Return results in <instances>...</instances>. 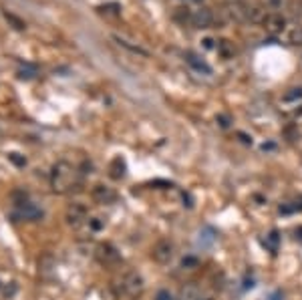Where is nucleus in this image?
<instances>
[{
	"mask_svg": "<svg viewBox=\"0 0 302 300\" xmlns=\"http://www.w3.org/2000/svg\"><path fill=\"white\" fill-rule=\"evenodd\" d=\"M50 184H52V190L58 192V194L73 192V190L79 188V184H81V173H79V169L73 167L71 163L60 161V163H56L54 169H52Z\"/></svg>",
	"mask_w": 302,
	"mask_h": 300,
	"instance_id": "obj_1",
	"label": "nucleus"
},
{
	"mask_svg": "<svg viewBox=\"0 0 302 300\" xmlns=\"http://www.w3.org/2000/svg\"><path fill=\"white\" fill-rule=\"evenodd\" d=\"M264 26V31L272 37H278L284 33V28H286V18L280 14V12H268V16L264 18L262 22Z\"/></svg>",
	"mask_w": 302,
	"mask_h": 300,
	"instance_id": "obj_2",
	"label": "nucleus"
},
{
	"mask_svg": "<svg viewBox=\"0 0 302 300\" xmlns=\"http://www.w3.org/2000/svg\"><path fill=\"white\" fill-rule=\"evenodd\" d=\"M151 258L157 264H169L173 258V244L169 240H159V242L151 248Z\"/></svg>",
	"mask_w": 302,
	"mask_h": 300,
	"instance_id": "obj_3",
	"label": "nucleus"
},
{
	"mask_svg": "<svg viewBox=\"0 0 302 300\" xmlns=\"http://www.w3.org/2000/svg\"><path fill=\"white\" fill-rule=\"evenodd\" d=\"M192 24L196 26V28H209L211 24H214V12H211V8H205V6H201V8H198L194 14H192Z\"/></svg>",
	"mask_w": 302,
	"mask_h": 300,
	"instance_id": "obj_4",
	"label": "nucleus"
},
{
	"mask_svg": "<svg viewBox=\"0 0 302 300\" xmlns=\"http://www.w3.org/2000/svg\"><path fill=\"white\" fill-rule=\"evenodd\" d=\"M121 290L127 294H137L143 290V278L137 272H129L123 280H121Z\"/></svg>",
	"mask_w": 302,
	"mask_h": 300,
	"instance_id": "obj_5",
	"label": "nucleus"
},
{
	"mask_svg": "<svg viewBox=\"0 0 302 300\" xmlns=\"http://www.w3.org/2000/svg\"><path fill=\"white\" fill-rule=\"evenodd\" d=\"M16 216L22 218V220H28V222H35V220L43 218V209H39L37 205L28 203V201H22V203H18V212H16Z\"/></svg>",
	"mask_w": 302,
	"mask_h": 300,
	"instance_id": "obj_6",
	"label": "nucleus"
},
{
	"mask_svg": "<svg viewBox=\"0 0 302 300\" xmlns=\"http://www.w3.org/2000/svg\"><path fill=\"white\" fill-rule=\"evenodd\" d=\"M97 258H99L101 264L113 266V264L119 262V252H117L111 244H101V246H99V252H97Z\"/></svg>",
	"mask_w": 302,
	"mask_h": 300,
	"instance_id": "obj_7",
	"label": "nucleus"
},
{
	"mask_svg": "<svg viewBox=\"0 0 302 300\" xmlns=\"http://www.w3.org/2000/svg\"><path fill=\"white\" fill-rule=\"evenodd\" d=\"M93 200H95L97 203H113V201L117 200V194H115V190H111V188L97 186V188H93Z\"/></svg>",
	"mask_w": 302,
	"mask_h": 300,
	"instance_id": "obj_8",
	"label": "nucleus"
},
{
	"mask_svg": "<svg viewBox=\"0 0 302 300\" xmlns=\"http://www.w3.org/2000/svg\"><path fill=\"white\" fill-rule=\"evenodd\" d=\"M67 218L73 226H79L83 220H87V207L81 205V203H73L69 207V212H67Z\"/></svg>",
	"mask_w": 302,
	"mask_h": 300,
	"instance_id": "obj_9",
	"label": "nucleus"
},
{
	"mask_svg": "<svg viewBox=\"0 0 302 300\" xmlns=\"http://www.w3.org/2000/svg\"><path fill=\"white\" fill-rule=\"evenodd\" d=\"M216 242V230L205 226L203 230H200V238H198V244L203 246V248H209L211 244Z\"/></svg>",
	"mask_w": 302,
	"mask_h": 300,
	"instance_id": "obj_10",
	"label": "nucleus"
},
{
	"mask_svg": "<svg viewBox=\"0 0 302 300\" xmlns=\"http://www.w3.org/2000/svg\"><path fill=\"white\" fill-rule=\"evenodd\" d=\"M268 16L266 8L262 4H254V6H248V20L254 22V24H262L264 18Z\"/></svg>",
	"mask_w": 302,
	"mask_h": 300,
	"instance_id": "obj_11",
	"label": "nucleus"
},
{
	"mask_svg": "<svg viewBox=\"0 0 302 300\" xmlns=\"http://www.w3.org/2000/svg\"><path fill=\"white\" fill-rule=\"evenodd\" d=\"M188 63L198 71V73H203V75H211V67L207 63H203L201 58H198L194 52H188Z\"/></svg>",
	"mask_w": 302,
	"mask_h": 300,
	"instance_id": "obj_12",
	"label": "nucleus"
},
{
	"mask_svg": "<svg viewBox=\"0 0 302 300\" xmlns=\"http://www.w3.org/2000/svg\"><path fill=\"white\" fill-rule=\"evenodd\" d=\"M125 161L123 159H121V157H115L113 161H111V165H109V175L113 177V179H121V177H123L125 175Z\"/></svg>",
	"mask_w": 302,
	"mask_h": 300,
	"instance_id": "obj_13",
	"label": "nucleus"
},
{
	"mask_svg": "<svg viewBox=\"0 0 302 300\" xmlns=\"http://www.w3.org/2000/svg\"><path fill=\"white\" fill-rule=\"evenodd\" d=\"M288 43L296 45V47H302V26H294L288 33Z\"/></svg>",
	"mask_w": 302,
	"mask_h": 300,
	"instance_id": "obj_14",
	"label": "nucleus"
},
{
	"mask_svg": "<svg viewBox=\"0 0 302 300\" xmlns=\"http://www.w3.org/2000/svg\"><path fill=\"white\" fill-rule=\"evenodd\" d=\"M278 242H280V236H278V232L274 230V232H270V236L266 238V244H268V248L272 250V252H276L278 250Z\"/></svg>",
	"mask_w": 302,
	"mask_h": 300,
	"instance_id": "obj_15",
	"label": "nucleus"
},
{
	"mask_svg": "<svg viewBox=\"0 0 302 300\" xmlns=\"http://www.w3.org/2000/svg\"><path fill=\"white\" fill-rule=\"evenodd\" d=\"M173 18H175L177 22H181V24H186L188 20L192 22V14L188 12V8H177L175 14H173Z\"/></svg>",
	"mask_w": 302,
	"mask_h": 300,
	"instance_id": "obj_16",
	"label": "nucleus"
},
{
	"mask_svg": "<svg viewBox=\"0 0 302 300\" xmlns=\"http://www.w3.org/2000/svg\"><path fill=\"white\" fill-rule=\"evenodd\" d=\"M286 103H292V101H298V99H302V89L298 87V89H290L288 93H284V97H282Z\"/></svg>",
	"mask_w": 302,
	"mask_h": 300,
	"instance_id": "obj_17",
	"label": "nucleus"
},
{
	"mask_svg": "<svg viewBox=\"0 0 302 300\" xmlns=\"http://www.w3.org/2000/svg\"><path fill=\"white\" fill-rule=\"evenodd\" d=\"M181 266L188 268V270H192V268H198L200 266V260L196 256H186L184 260H181Z\"/></svg>",
	"mask_w": 302,
	"mask_h": 300,
	"instance_id": "obj_18",
	"label": "nucleus"
},
{
	"mask_svg": "<svg viewBox=\"0 0 302 300\" xmlns=\"http://www.w3.org/2000/svg\"><path fill=\"white\" fill-rule=\"evenodd\" d=\"M37 75V67H30V65H26V69H20V79H33Z\"/></svg>",
	"mask_w": 302,
	"mask_h": 300,
	"instance_id": "obj_19",
	"label": "nucleus"
},
{
	"mask_svg": "<svg viewBox=\"0 0 302 300\" xmlns=\"http://www.w3.org/2000/svg\"><path fill=\"white\" fill-rule=\"evenodd\" d=\"M155 300H173V296H171V292L169 290H159L157 294H155Z\"/></svg>",
	"mask_w": 302,
	"mask_h": 300,
	"instance_id": "obj_20",
	"label": "nucleus"
},
{
	"mask_svg": "<svg viewBox=\"0 0 302 300\" xmlns=\"http://www.w3.org/2000/svg\"><path fill=\"white\" fill-rule=\"evenodd\" d=\"M218 123H220V127L228 129L230 127V117L228 115H218Z\"/></svg>",
	"mask_w": 302,
	"mask_h": 300,
	"instance_id": "obj_21",
	"label": "nucleus"
},
{
	"mask_svg": "<svg viewBox=\"0 0 302 300\" xmlns=\"http://www.w3.org/2000/svg\"><path fill=\"white\" fill-rule=\"evenodd\" d=\"M8 157H10V159H12V161H14L16 165H20V167H22V165L26 163V159H22V157H18V153H10Z\"/></svg>",
	"mask_w": 302,
	"mask_h": 300,
	"instance_id": "obj_22",
	"label": "nucleus"
},
{
	"mask_svg": "<svg viewBox=\"0 0 302 300\" xmlns=\"http://www.w3.org/2000/svg\"><path fill=\"white\" fill-rule=\"evenodd\" d=\"M238 137L242 139V143H246V145H250V143H252V137H248L246 133H238Z\"/></svg>",
	"mask_w": 302,
	"mask_h": 300,
	"instance_id": "obj_23",
	"label": "nucleus"
},
{
	"mask_svg": "<svg viewBox=\"0 0 302 300\" xmlns=\"http://www.w3.org/2000/svg\"><path fill=\"white\" fill-rule=\"evenodd\" d=\"M203 47H205V49H214V41H211V39H205V41H203Z\"/></svg>",
	"mask_w": 302,
	"mask_h": 300,
	"instance_id": "obj_24",
	"label": "nucleus"
},
{
	"mask_svg": "<svg viewBox=\"0 0 302 300\" xmlns=\"http://www.w3.org/2000/svg\"><path fill=\"white\" fill-rule=\"evenodd\" d=\"M296 236H298V238L302 240V228H298V230H296Z\"/></svg>",
	"mask_w": 302,
	"mask_h": 300,
	"instance_id": "obj_25",
	"label": "nucleus"
},
{
	"mask_svg": "<svg viewBox=\"0 0 302 300\" xmlns=\"http://www.w3.org/2000/svg\"><path fill=\"white\" fill-rule=\"evenodd\" d=\"M226 2H232V0H226Z\"/></svg>",
	"mask_w": 302,
	"mask_h": 300,
	"instance_id": "obj_26",
	"label": "nucleus"
},
{
	"mask_svg": "<svg viewBox=\"0 0 302 300\" xmlns=\"http://www.w3.org/2000/svg\"><path fill=\"white\" fill-rule=\"evenodd\" d=\"M196 2H200V0H196Z\"/></svg>",
	"mask_w": 302,
	"mask_h": 300,
	"instance_id": "obj_27",
	"label": "nucleus"
}]
</instances>
